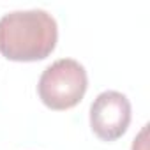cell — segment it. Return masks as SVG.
<instances>
[{
    "label": "cell",
    "instance_id": "1",
    "mask_svg": "<svg viewBox=\"0 0 150 150\" xmlns=\"http://www.w3.org/2000/svg\"><path fill=\"white\" fill-rule=\"evenodd\" d=\"M58 27L42 9L14 11L0 18V53L14 62H35L51 55Z\"/></svg>",
    "mask_w": 150,
    "mask_h": 150
},
{
    "label": "cell",
    "instance_id": "2",
    "mask_svg": "<svg viewBox=\"0 0 150 150\" xmlns=\"http://www.w3.org/2000/svg\"><path fill=\"white\" fill-rule=\"evenodd\" d=\"M87 85L85 67L72 58H60L42 71L37 92L48 108L60 111L76 106L83 99Z\"/></svg>",
    "mask_w": 150,
    "mask_h": 150
},
{
    "label": "cell",
    "instance_id": "3",
    "mask_svg": "<svg viewBox=\"0 0 150 150\" xmlns=\"http://www.w3.org/2000/svg\"><path fill=\"white\" fill-rule=\"evenodd\" d=\"M131 103L117 90L99 94L90 106V127L97 138L104 141L118 139L129 127Z\"/></svg>",
    "mask_w": 150,
    "mask_h": 150
},
{
    "label": "cell",
    "instance_id": "4",
    "mask_svg": "<svg viewBox=\"0 0 150 150\" xmlns=\"http://www.w3.org/2000/svg\"><path fill=\"white\" fill-rule=\"evenodd\" d=\"M146 127L145 125L139 132L138 138H134V143H132V150H146Z\"/></svg>",
    "mask_w": 150,
    "mask_h": 150
}]
</instances>
